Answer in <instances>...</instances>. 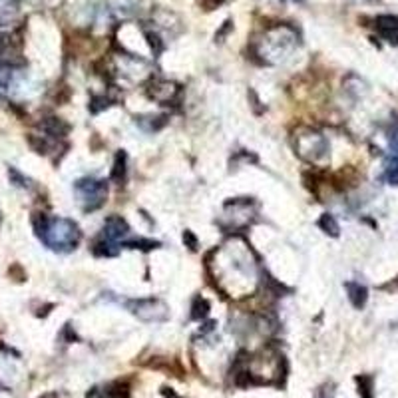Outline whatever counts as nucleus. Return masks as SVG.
<instances>
[{
    "label": "nucleus",
    "mask_w": 398,
    "mask_h": 398,
    "mask_svg": "<svg viewBox=\"0 0 398 398\" xmlns=\"http://www.w3.org/2000/svg\"><path fill=\"white\" fill-rule=\"evenodd\" d=\"M126 247H132V249H155L159 243H155V241H150V239H132V241H126Z\"/></svg>",
    "instance_id": "dca6fc26"
},
{
    "label": "nucleus",
    "mask_w": 398,
    "mask_h": 398,
    "mask_svg": "<svg viewBox=\"0 0 398 398\" xmlns=\"http://www.w3.org/2000/svg\"><path fill=\"white\" fill-rule=\"evenodd\" d=\"M385 180L390 185H398V155H388L386 157Z\"/></svg>",
    "instance_id": "9b49d317"
},
{
    "label": "nucleus",
    "mask_w": 398,
    "mask_h": 398,
    "mask_svg": "<svg viewBox=\"0 0 398 398\" xmlns=\"http://www.w3.org/2000/svg\"><path fill=\"white\" fill-rule=\"evenodd\" d=\"M347 291L350 303L357 308H362L367 305V299H369V293H367V287H362L360 283H347Z\"/></svg>",
    "instance_id": "0eeeda50"
},
{
    "label": "nucleus",
    "mask_w": 398,
    "mask_h": 398,
    "mask_svg": "<svg viewBox=\"0 0 398 398\" xmlns=\"http://www.w3.org/2000/svg\"><path fill=\"white\" fill-rule=\"evenodd\" d=\"M386 136H388V145H390V150H392V155H398V120H395V122L390 124Z\"/></svg>",
    "instance_id": "2eb2a0df"
},
{
    "label": "nucleus",
    "mask_w": 398,
    "mask_h": 398,
    "mask_svg": "<svg viewBox=\"0 0 398 398\" xmlns=\"http://www.w3.org/2000/svg\"><path fill=\"white\" fill-rule=\"evenodd\" d=\"M183 241L187 243V247H190L192 251H195V249H197V239H195V235H193L192 232L183 233Z\"/></svg>",
    "instance_id": "a211bd4d"
},
{
    "label": "nucleus",
    "mask_w": 398,
    "mask_h": 398,
    "mask_svg": "<svg viewBox=\"0 0 398 398\" xmlns=\"http://www.w3.org/2000/svg\"><path fill=\"white\" fill-rule=\"evenodd\" d=\"M126 164H128V155L124 152H118L116 159H114V167H112V176L110 180L116 181V183H122L124 178H126Z\"/></svg>",
    "instance_id": "1a4fd4ad"
},
{
    "label": "nucleus",
    "mask_w": 398,
    "mask_h": 398,
    "mask_svg": "<svg viewBox=\"0 0 398 398\" xmlns=\"http://www.w3.org/2000/svg\"><path fill=\"white\" fill-rule=\"evenodd\" d=\"M192 311H193L192 313L193 319H204V317H207V313H209V303H207L206 299L197 297L195 303H193Z\"/></svg>",
    "instance_id": "ddd939ff"
},
{
    "label": "nucleus",
    "mask_w": 398,
    "mask_h": 398,
    "mask_svg": "<svg viewBox=\"0 0 398 398\" xmlns=\"http://www.w3.org/2000/svg\"><path fill=\"white\" fill-rule=\"evenodd\" d=\"M376 22H378L376 26H378L381 34H383L388 42L398 44V18L397 16H381Z\"/></svg>",
    "instance_id": "39448f33"
},
{
    "label": "nucleus",
    "mask_w": 398,
    "mask_h": 398,
    "mask_svg": "<svg viewBox=\"0 0 398 398\" xmlns=\"http://www.w3.org/2000/svg\"><path fill=\"white\" fill-rule=\"evenodd\" d=\"M315 398H333V385H325Z\"/></svg>",
    "instance_id": "6ab92c4d"
},
{
    "label": "nucleus",
    "mask_w": 398,
    "mask_h": 398,
    "mask_svg": "<svg viewBox=\"0 0 398 398\" xmlns=\"http://www.w3.org/2000/svg\"><path fill=\"white\" fill-rule=\"evenodd\" d=\"M92 251H94V255H98V257H114L118 253L116 249V243L114 241H110V239H98L96 243L92 245Z\"/></svg>",
    "instance_id": "6e6552de"
},
{
    "label": "nucleus",
    "mask_w": 398,
    "mask_h": 398,
    "mask_svg": "<svg viewBox=\"0 0 398 398\" xmlns=\"http://www.w3.org/2000/svg\"><path fill=\"white\" fill-rule=\"evenodd\" d=\"M74 190H76L80 201L84 204V211H94V209L102 207L108 197V185H106V181L100 180H90V178L80 180L76 181Z\"/></svg>",
    "instance_id": "f03ea898"
},
{
    "label": "nucleus",
    "mask_w": 398,
    "mask_h": 398,
    "mask_svg": "<svg viewBox=\"0 0 398 398\" xmlns=\"http://www.w3.org/2000/svg\"><path fill=\"white\" fill-rule=\"evenodd\" d=\"M108 106H110V100H108V98H94L90 104V110L96 114V112H100V110L108 108Z\"/></svg>",
    "instance_id": "f3484780"
},
{
    "label": "nucleus",
    "mask_w": 398,
    "mask_h": 398,
    "mask_svg": "<svg viewBox=\"0 0 398 398\" xmlns=\"http://www.w3.org/2000/svg\"><path fill=\"white\" fill-rule=\"evenodd\" d=\"M128 308L140 317L141 321H164L167 317V307L159 299H138L129 301Z\"/></svg>",
    "instance_id": "7ed1b4c3"
},
{
    "label": "nucleus",
    "mask_w": 398,
    "mask_h": 398,
    "mask_svg": "<svg viewBox=\"0 0 398 398\" xmlns=\"http://www.w3.org/2000/svg\"><path fill=\"white\" fill-rule=\"evenodd\" d=\"M38 237L54 251H72L80 243V229L70 219H50L38 215L34 219Z\"/></svg>",
    "instance_id": "f257e3e1"
},
{
    "label": "nucleus",
    "mask_w": 398,
    "mask_h": 398,
    "mask_svg": "<svg viewBox=\"0 0 398 398\" xmlns=\"http://www.w3.org/2000/svg\"><path fill=\"white\" fill-rule=\"evenodd\" d=\"M106 398H128L129 397V383L128 381H116L104 390Z\"/></svg>",
    "instance_id": "9d476101"
},
{
    "label": "nucleus",
    "mask_w": 398,
    "mask_h": 398,
    "mask_svg": "<svg viewBox=\"0 0 398 398\" xmlns=\"http://www.w3.org/2000/svg\"><path fill=\"white\" fill-rule=\"evenodd\" d=\"M129 233V225L126 223V219H122L120 215H110L104 223V237L110 239V241H120L124 239Z\"/></svg>",
    "instance_id": "20e7f679"
},
{
    "label": "nucleus",
    "mask_w": 398,
    "mask_h": 398,
    "mask_svg": "<svg viewBox=\"0 0 398 398\" xmlns=\"http://www.w3.org/2000/svg\"><path fill=\"white\" fill-rule=\"evenodd\" d=\"M319 227H321L325 233L333 235V237H336V235H339V223H336L333 215H329V213H325V215L319 219Z\"/></svg>",
    "instance_id": "f8f14e48"
},
{
    "label": "nucleus",
    "mask_w": 398,
    "mask_h": 398,
    "mask_svg": "<svg viewBox=\"0 0 398 398\" xmlns=\"http://www.w3.org/2000/svg\"><path fill=\"white\" fill-rule=\"evenodd\" d=\"M28 141H30V145H32V150L36 154H48V150H50V143L44 140L42 136H30Z\"/></svg>",
    "instance_id": "4468645a"
},
{
    "label": "nucleus",
    "mask_w": 398,
    "mask_h": 398,
    "mask_svg": "<svg viewBox=\"0 0 398 398\" xmlns=\"http://www.w3.org/2000/svg\"><path fill=\"white\" fill-rule=\"evenodd\" d=\"M42 129L52 136V138H64L66 134L70 132V126L66 124L62 118H46L42 122Z\"/></svg>",
    "instance_id": "423d86ee"
},
{
    "label": "nucleus",
    "mask_w": 398,
    "mask_h": 398,
    "mask_svg": "<svg viewBox=\"0 0 398 398\" xmlns=\"http://www.w3.org/2000/svg\"><path fill=\"white\" fill-rule=\"evenodd\" d=\"M86 398H106V392L100 388H92L90 392L86 395Z\"/></svg>",
    "instance_id": "aec40b11"
},
{
    "label": "nucleus",
    "mask_w": 398,
    "mask_h": 398,
    "mask_svg": "<svg viewBox=\"0 0 398 398\" xmlns=\"http://www.w3.org/2000/svg\"><path fill=\"white\" fill-rule=\"evenodd\" d=\"M40 398H58V395L56 392H48V395H42Z\"/></svg>",
    "instance_id": "412c9836"
}]
</instances>
